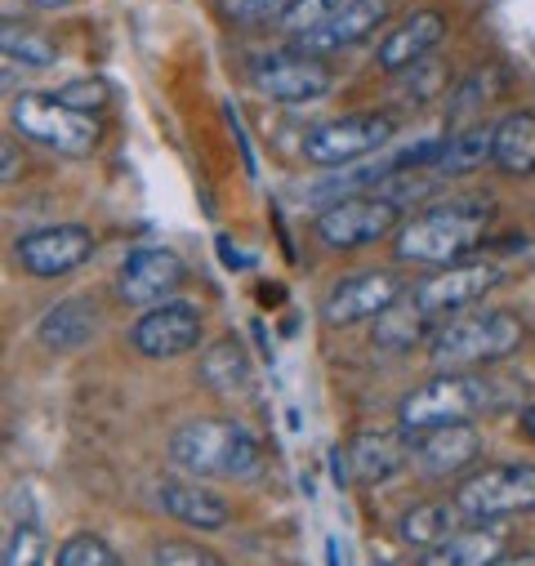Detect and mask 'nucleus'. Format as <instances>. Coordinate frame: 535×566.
<instances>
[{"mask_svg":"<svg viewBox=\"0 0 535 566\" xmlns=\"http://www.w3.org/2000/svg\"><path fill=\"white\" fill-rule=\"evenodd\" d=\"M495 557H504V531L495 522H469L438 548L420 553L416 566H491Z\"/></svg>","mask_w":535,"mask_h":566,"instance_id":"19","label":"nucleus"},{"mask_svg":"<svg viewBox=\"0 0 535 566\" xmlns=\"http://www.w3.org/2000/svg\"><path fill=\"white\" fill-rule=\"evenodd\" d=\"M10 120L23 138L59 157H90L98 148V120L67 107L59 94H19L10 103Z\"/></svg>","mask_w":535,"mask_h":566,"instance_id":"5","label":"nucleus"},{"mask_svg":"<svg viewBox=\"0 0 535 566\" xmlns=\"http://www.w3.org/2000/svg\"><path fill=\"white\" fill-rule=\"evenodd\" d=\"M429 322L433 317L416 304V295H407V300H397L388 313L375 317V344L384 353H407V348H416L429 335Z\"/></svg>","mask_w":535,"mask_h":566,"instance_id":"25","label":"nucleus"},{"mask_svg":"<svg viewBox=\"0 0 535 566\" xmlns=\"http://www.w3.org/2000/svg\"><path fill=\"white\" fill-rule=\"evenodd\" d=\"M491 157H495V125H464L442 144L438 166L447 175H469V170H482Z\"/></svg>","mask_w":535,"mask_h":566,"instance_id":"26","label":"nucleus"},{"mask_svg":"<svg viewBox=\"0 0 535 566\" xmlns=\"http://www.w3.org/2000/svg\"><path fill=\"white\" fill-rule=\"evenodd\" d=\"M0 50H6V59L10 63H19V67H50L54 59H59V50L41 36V32H28V28H14V23H6V36H0Z\"/></svg>","mask_w":535,"mask_h":566,"instance_id":"28","label":"nucleus"},{"mask_svg":"<svg viewBox=\"0 0 535 566\" xmlns=\"http://www.w3.org/2000/svg\"><path fill=\"white\" fill-rule=\"evenodd\" d=\"M250 81L263 98H273V103H313V98L331 94L335 72L326 67L322 54H308V50L291 45V50H273L268 59H259Z\"/></svg>","mask_w":535,"mask_h":566,"instance_id":"9","label":"nucleus"},{"mask_svg":"<svg viewBox=\"0 0 535 566\" xmlns=\"http://www.w3.org/2000/svg\"><path fill=\"white\" fill-rule=\"evenodd\" d=\"M460 526H464V513H460L455 500H424V504H416L407 517L397 522V535H401V544H407V548L429 553L442 539H451Z\"/></svg>","mask_w":535,"mask_h":566,"instance_id":"24","label":"nucleus"},{"mask_svg":"<svg viewBox=\"0 0 535 566\" xmlns=\"http://www.w3.org/2000/svg\"><path fill=\"white\" fill-rule=\"evenodd\" d=\"M451 500L460 504L464 522H504V517L535 513V469L531 464L478 469L455 486Z\"/></svg>","mask_w":535,"mask_h":566,"instance_id":"6","label":"nucleus"},{"mask_svg":"<svg viewBox=\"0 0 535 566\" xmlns=\"http://www.w3.org/2000/svg\"><path fill=\"white\" fill-rule=\"evenodd\" d=\"M344 464H348V482L384 486L411 464V438L401 429L397 433H357L344 447Z\"/></svg>","mask_w":535,"mask_h":566,"instance_id":"17","label":"nucleus"},{"mask_svg":"<svg viewBox=\"0 0 535 566\" xmlns=\"http://www.w3.org/2000/svg\"><path fill=\"white\" fill-rule=\"evenodd\" d=\"M442 36H447V19L438 14V10H416L411 19H401L384 41H379V72H392V76H401V72H411V67H420L438 45H442Z\"/></svg>","mask_w":535,"mask_h":566,"instance_id":"16","label":"nucleus"},{"mask_svg":"<svg viewBox=\"0 0 535 566\" xmlns=\"http://www.w3.org/2000/svg\"><path fill=\"white\" fill-rule=\"evenodd\" d=\"M54 566H125V562L116 557V548H112L103 535L76 531V535H67V539L59 544Z\"/></svg>","mask_w":535,"mask_h":566,"instance_id":"27","label":"nucleus"},{"mask_svg":"<svg viewBox=\"0 0 535 566\" xmlns=\"http://www.w3.org/2000/svg\"><path fill=\"white\" fill-rule=\"evenodd\" d=\"M517 423H522V438H526V442H535V401L522 410V419H517Z\"/></svg>","mask_w":535,"mask_h":566,"instance_id":"34","label":"nucleus"},{"mask_svg":"<svg viewBox=\"0 0 535 566\" xmlns=\"http://www.w3.org/2000/svg\"><path fill=\"white\" fill-rule=\"evenodd\" d=\"M6 184H14V144H6Z\"/></svg>","mask_w":535,"mask_h":566,"instance_id":"35","label":"nucleus"},{"mask_svg":"<svg viewBox=\"0 0 535 566\" xmlns=\"http://www.w3.org/2000/svg\"><path fill=\"white\" fill-rule=\"evenodd\" d=\"M94 254V232L81 223H50L14 241V259L32 276H67Z\"/></svg>","mask_w":535,"mask_h":566,"instance_id":"12","label":"nucleus"},{"mask_svg":"<svg viewBox=\"0 0 535 566\" xmlns=\"http://www.w3.org/2000/svg\"><path fill=\"white\" fill-rule=\"evenodd\" d=\"M397 214H401V201L388 192H348L317 214L313 232L326 250H361L379 241L397 223Z\"/></svg>","mask_w":535,"mask_h":566,"instance_id":"8","label":"nucleus"},{"mask_svg":"<svg viewBox=\"0 0 535 566\" xmlns=\"http://www.w3.org/2000/svg\"><path fill=\"white\" fill-rule=\"evenodd\" d=\"M197 375H201V384H206L210 392H219V397H250V392H254V366H250V353H245L232 335L214 339V344L201 353Z\"/></svg>","mask_w":535,"mask_h":566,"instance_id":"21","label":"nucleus"},{"mask_svg":"<svg viewBox=\"0 0 535 566\" xmlns=\"http://www.w3.org/2000/svg\"><path fill=\"white\" fill-rule=\"evenodd\" d=\"M491 166L508 179H531L535 175V112L517 107L495 120V157Z\"/></svg>","mask_w":535,"mask_h":566,"instance_id":"22","label":"nucleus"},{"mask_svg":"<svg viewBox=\"0 0 535 566\" xmlns=\"http://www.w3.org/2000/svg\"><path fill=\"white\" fill-rule=\"evenodd\" d=\"M500 286V268L486 259H460L451 268H438V276H429L424 286L416 291V304L429 317H451L460 308H473L486 291Z\"/></svg>","mask_w":535,"mask_h":566,"instance_id":"14","label":"nucleus"},{"mask_svg":"<svg viewBox=\"0 0 535 566\" xmlns=\"http://www.w3.org/2000/svg\"><path fill=\"white\" fill-rule=\"evenodd\" d=\"M491 566H535V553H504V557H495Z\"/></svg>","mask_w":535,"mask_h":566,"instance_id":"33","label":"nucleus"},{"mask_svg":"<svg viewBox=\"0 0 535 566\" xmlns=\"http://www.w3.org/2000/svg\"><path fill=\"white\" fill-rule=\"evenodd\" d=\"M32 6H41V10H59V6H72V0H32Z\"/></svg>","mask_w":535,"mask_h":566,"instance_id":"37","label":"nucleus"},{"mask_svg":"<svg viewBox=\"0 0 535 566\" xmlns=\"http://www.w3.org/2000/svg\"><path fill=\"white\" fill-rule=\"evenodd\" d=\"M526 339V326L508 308H486L469 317H447L429 339L433 370H478L513 357Z\"/></svg>","mask_w":535,"mask_h":566,"instance_id":"3","label":"nucleus"},{"mask_svg":"<svg viewBox=\"0 0 535 566\" xmlns=\"http://www.w3.org/2000/svg\"><path fill=\"white\" fill-rule=\"evenodd\" d=\"M98 331V308L94 300H63L54 304L41 322H36V339L50 348V353H72L81 344H90Z\"/></svg>","mask_w":535,"mask_h":566,"instance_id":"23","label":"nucleus"},{"mask_svg":"<svg viewBox=\"0 0 535 566\" xmlns=\"http://www.w3.org/2000/svg\"><path fill=\"white\" fill-rule=\"evenodd\" d=\"M348 6L353 0H291L286 14H282V28H286V36H308L322 23H331L335 14H344Z\"/></svg>","mask_w":535,"mask_h":566,"instance_id":"29","label":"nucleus"},{"mask_svg":"<svg viewBox=\"0 0 535 566\" xmlns=\"http://www.w3.org/2000/svg\"><path fill=\"white\" fill-rule=\"evenodd\" d=\"M188 281V263L166 245H139L129 250L116 272V295L134 308H157L175 300V291Z\"/></svg>","mask_w":535,"mask_h":566,"instance_id":"10","label":"nucleus"},{"mask_svg":"<svg viewBox=\"0 0 535 566\" xmlns=\"http://www.w3.org/2000/svg\"><path fill=\"white\" fill-rule=\"evenodd\" d=\"M478 455H482V433L473 429V419L447 423V429H433L424 438H411V464L438 482L469 473V464H478Z\"/></svg>","mask_w":535,"mask_h":566,"instance_id":"15","label":"nucleus"},{"mask_svg":"<svg viewBox=\"0 0 535 566\" xmlns=\"http://www.w3.org/2000/svg\"><path fill=\"white\" fill-rule=\"evenodd\" d=\"M397 120L384 112H353V116H335L322 120L317 129L304 134V161L313 166H353L379 148L392 144Z\"/></svg>","mask_w":535,"mask_h":566,"instance_id":"7","label":"nucleus"},{"mask_svg":"<svg viewBox=\"0 0 535 566\" xmlns=\"http://www.w3.org/2000/svg\"><path fill=\"white\" fill-rule=\"evenodd\" d=\"M157 509L170 513L175 522L192 526V531H219L232 517L228 504L201 482H161L157 486Z\"/></svg>","mask_w":535,"mask_h":566,"instance_id":"20","label":"nucleus"},{"mask_svg":"<svg viewBox=\"0 0 535 566\" xmlns=\"http://www.w3.org/2000/svg\"><path fill=\"white\" fill-rule=\"evenodd\" d=\"M397 300H407V286H401V276H392V272H384V268L353 272V276L335 281L331 295L322 300V322H331V326H353V322H366V317L388 313Z\"/></svg>","mask_w":535,"mask_h":566,"instance_id":"13","label":"nucleus"},{"mask_svg":"<svg viewBox=\"0 0 535 566\" xmlns=\"http://www.w3.org/2000/svg\"><path fill=\"white\" fill-rule=\"evenodd\" d=\"M170 460L197 482H250L263 473V447L237 419H188L170 438Z\"/></svg>","mask_w":535,"mask_h":566,"instance_id":"1","label":"nucleus"},{"mask_svg":"<svg viewBox=\"0 0 535 566\" xmlns=\"http://www.w3.org/2000/svg\"><path fill=\"white\" fill-rule=\"evenodd\" d=\"M129 344L139 348L148 361L183 357L201 344V308L188 304V300H166L157 308H144V317L129 331Z\"/></svg>","mask_w":535,"mask_h":566,"instance_id":"11","label":"nucleus"},{"mask_svg":"<svg viewBox=\"0 0 535 566\" xmlns=\"http://www.w3.org/2000/svg\"><path fill=\"white\" fill-rule=\"evenodd\" d=\"M326 566H339V544L335 539H326Z\"/></svg>","mask_w":535,"mask_h":566,"instance_id":"36","label":"nucleus"},{"mask_svg":"<svg viewBox=\"0 0 535 566\" xmlns=\"http://www.w3.org/2000/svg\"><path fill=\"white\" fill-rule=\"evenodd\" d=\"M45 562V535L36 522H19L6 539V566H41Z\"/></svg>","mask_w":535,"mask_h":566,"instance_id":"31","label":"nucleus"},{"mask_svg":"<svg viewBox=\"0 0 535 566\" xmlns=\"http://www.w3.org/2000/svg\"><path fill=\"white\" fill-rule=\"evenodd\" d=\"M491 401V388L482 375L473 370H438L429 384L411 388L397 401V429L407 438H424L447 423H464L473 419L482 406Z\"/></svg>","mask_w":535,"mask_h":566,"instance_id":"4","label":"nucleus"},{"mask_svg":"<svg viewBox=\"0 0 535 566\" xmlns=\"http://www.w3.org/2000/svg\"><path fill=\"white\" fill-rule=\"evenodd\" d=\"M384 19H388V0H353L344 14H335V19L322 23L317 32L295 36V45L308 50V54H335V50H348V45L375 36V28H379Z\"/></svg>","mask_w":535,"mask_h":566,"instance_id":"18","label":"nucleus"},{"mask_svg":"<svg viewBox=\"0 0 535 566\" xmlns=\"http://www.w3.org/2000/svg\"><path fill=\"white\" fill-rule=\"evenodd\" d=\"M486 228H491V210L482 201L451 197V201L429 206L401 223L392 254L416 268H451V263L469 259V250L482 241Z\"/></svg>","mask_w":535,"mask_h":566,"instance_id":"2","label":"nucleus"},{"mask_svg":"<svg viewBox=\"0 0 535 566\" xmlns=\"http://www.w3.org/2000/svg\"><path fill=\"white\" fill-rule=\"evenodd\" d=\"M153 566H228V562L197 539H166V544H157Z\"/></svg>","mask_w":535,"mask_h":566,"instance_id":"30","label":"nucleus"},{"mask_svg":"<svg viewBox=\"0 0 535 566\" xmlns=\"http://www.w3.org/2000/svg\"><path fill=\"white\" fill-rule=\"evenodd\" d=\"M59 98L67 103V107H76V112H98V107H107V85L94 76V81H72V85H63L59 90Z\"/></svg>","mask_w":535,"mask_h":566,"instance_id":"32","label":"nucleus"}]
</instances>
